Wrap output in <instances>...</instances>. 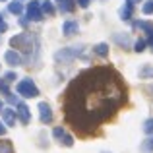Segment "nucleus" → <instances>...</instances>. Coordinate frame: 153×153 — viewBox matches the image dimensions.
<instances>
[{"instance_id":"obj_1","label":"nucleus","mask_w":153,"mask_h":153,"mask_svg":"<svg viewBox=\"0 0 153 153\" xmlns=\"http://www.w3.org/2000/svg\"><path fill=\"white\" fill-rule=\"evenodd\" d=\"M126 101V87L108 66L82 72L64 93V116L72 130L89 136L105 124Z\"/></svg>"}]
</instances>
